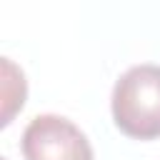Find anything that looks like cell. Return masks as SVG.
Listing matches in <instances>:
<instances>
[{"mask_svg":"<svg viewBox=\"0 0 160 160\" xmlns=\"http://www.w3.org/2000/svg\"><path fill=\"white\" fill-rule=\"evenodd\" d=\"M25 160H92L85 132L62 115H35L22 132Z\"/></svg>","mask_w":160,"mask_h":160,"instance_id":"cell-2","label":"cell"},{"mask_svg":"<svg viewBox=\"0 0 160 160\" xmlns=\"http://www.w3.org/2000/svg\"><path fill=\"white\" fill-rule=\"evenodd\" d=\"M112 120L128 138H160V65L142 62L125 70L112 88Z\"/></svg>","mask_w":160,"mask_h":160,"instance_id":"cell-1","label":"cell"}]
</instances>
